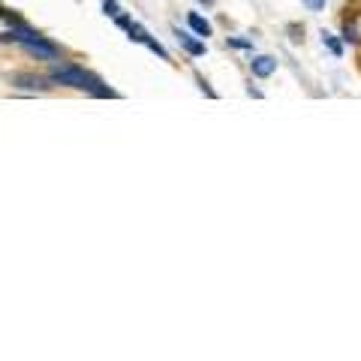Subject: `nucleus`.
<instances>
[{"label": "nucleus", "instance_id": "f257e3e1", "mask_svg": "<svg viewBox=\"0 0 361 361\" xmlns=\"http://www.w3.org/2000/svg\"><path fill=\"white\" fill-rule=\"evenodd\" d=\"M49 82L51 85H66V87L85 90V94H90V97H118L109 85H103L97 75H90L85 66H78V63H58V66H51Z\"/></svg>", "mask_w": 361, "mask_h": 361}, {"label": "nucleus", "instance_id": "f03ea898", "mask_svg": "<svg viewBox=\"0 0 361 361\" xmlns=\"http://www.w3.org/2000/svg\"><path fill=\"white\" fill-rule=\"evenodd\" d=\"M0 39H9V42H18L25 51H30V54H37L39 61H58L61 58V49L54 42H49L45 37H39L37 30H30V27H25V25H16L9 27L6 33H0Z\"/></svg>", "mask_w": 361, "mask_h": 361}, {"label": "nucleus", "instance_id": "7ed1b4c3", "mask_svg": "<svg viewBox=\"0 0 361 361\" xmlns=\"http://www.w3.org/2000/svg\"><path fill=\"white\" fill-rule=\"evenodd\" d=\"M115 21H118V27H123V30L130 33V39H133V42L145 45V49H151V51H154V54H157V58H160V61H169V51H166L163 45H160V42H157V39L151 37L148 30H145V27L139 25V21H133L130 16H123V13H121Z\"/></svg>", "mask_w": 361, "mask_h": 361}, {"label": "nucleus", "instance_id": "20e7f679", "mask_svg": "<svg viewBox=\"0 0 361 361\" xmlns=\"http://www.w3.org/2000/svg\"><path fill=\"white\" fill-rule=\"evenodd\" d=\"M175 37H178V42L184 45V49L193 54V58H202L205 54V42L202 39H196V33H190V30H180V27H175Z\"/></svg>", "mask_w": 361, "mask_h": 361}, {"label": "nucleus", "instance_id": "39448f33", "mask_svg": "<svg viewBox=\"0 0 361 361\" xmlns=\"http://www.w3.org/2000/svg\"><path fill=\"white\" fill-rule=\"evenodd\" d=\"M250 73L256 78H268V75H274L277 73V61L271 58V54H259V58L250 61Z\"/></svg>", "mask_w": 361, "mask_h": 361}, {"label": "nucleus", "instance_id": "423d86ee", "mask_svg": "<svg viewBox=\"0 0 361 361\" xmlns=\"http://www.w3.org/2000/svg\"><path fill=\"white\" fill-rule=\"evenodd\" d=\"M187 25H190V30L196 33V37H211V21L208 18H202L199 13H187Z\"/></svg>", "mask_w": 361, "mask_h": 361}, {"label": "nucleus", "instance_id": "0eeeda50", "mask_svg": "<svg viewBox=\"0 0 361 361\" xmlns=\"http://www.w3.org/2000/svg\"><path fill=\"white\" fill-rule=\"evenodd\" d=\"M13 85H18V87H27V90H45V87H49V85H45V78H39V75H25V73H21V75H16L13 78Z\"/></svg>", "mask_w": 361, "mask_h": 361}, {"label": "nucleus", "instance_id": "6e6552de", "mask_svg": "<svg viewBox=\"0 0 361 361\" xmlns=\"http://www.w3.org/2000/svg\"><path fill=\"white\" fill-rule=\"evenodd\" d=\"M103 9H106V16H109V18H118V16H121L118 0H103Z\"/></svg>", "mask_w": 361, "mask_h": 361}, {"label": "nucleus", "instance_id": "1a4fd4ad", "mask_svg": "<svg viewBox=\"0 0 361 361\" xmlns=\"http://www.w3.org/2000/svg\"><path fill=\"white\" fill-rule=\"evenodd\" d=\"M322 42H325V45H329V49H331L334 54H341V51H343V49H341V42H337V39L331 37V33H322Z\"/></svg>", "mask_w": 361, "mask_h": 361}, {"label": "nucleus", "instance_id": "9d476101", "mask_svg": "<svg viewBox=\"0 0 361 361\" xmlns=\"http://www.w3.org/2000/svg\"><path fill=\"white\" fill-rule=\"evenodd\" d=\"M304 6L313 9V13H319V9L325 6V0H304Z\"/></svg>", "mask_w": 361, "mask_h": 361}, {"label": "nucleus", "instance_id": "9b49d317", "mask_svg": "<svg viewBox=\"0 0 361 361\" xmlns=\"http://www.w3.org/2000/svg\"><path fill=\"white\" fill-rule=\"evenodd\" d=\"M229 45H235V49H250V42L247 39H229Z\"/></svg>", "mask_w": 361, "mask_h": 361}, {"label": "nucleus", "instance_id": "f8f14e48", "mask_svg": "<svg viewBox=\"0 0 361 361\" xmlns=\"http://www.w3.org/2000/svg\"><path fill=\"white\" fill-rule=\"evenodd\" d=\"M202 4H208V6H211V4H214V0H202Z\"/></svg>", "mask_w": 361, "mask_h": 361}]
</instances>
